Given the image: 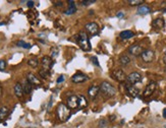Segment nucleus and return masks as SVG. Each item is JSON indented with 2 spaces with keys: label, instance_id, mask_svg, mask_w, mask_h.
<instances>
[{
  "label": "nucleus",
  "instance_id": "19",
  "mask_svg": "<svg viewBox=\"0 0 166 128\" xmlns=\"http://www.w3.org/2000/svg\"><path fill=\"white\" fill-rule=\"evenodd\" d=\"M119 37L122 39V40H128V39H131L134 37V33L131 32V30H122L119 34Z\"/></svg>",
  "mask_w": 166,
  "mask_h": 128
},
{
  "label": "nucleus",
  "instance_id": "8",
  "mask_svg": "<svg viewBox=\"0 0 166 128\" xmlns=\"http://www.w3.org/2000/svg\"><path fill=\"white\" fill-rule=\"evenodd\" d=\"M85 29L90 35H98L99 34V26L96 23H89L85 26Z\"/></svg>",
  "mask_w": 166,
  "mask_h": 128
},
{
  "label": "nucleus",
  "instance_id": "27",
  "mask_svg": "<svg viewBox=\"0 0 166 128\" xmlns=\"http://www.w3.org/2000/svg\"><path fill=\"white\" fill-rule=\"evenodd\" d=\"M39 74H40L41 77H43V78H48L49 77V70H46V69H41L40 71H39Z\"/></svg>",
  "mask_w": 166,
  "mask_h": 128
},
{
  "label": "nucleus",
  "instance_id": "11",
  "mask_svg": "<svg viewBox=\"0 0 166 128\" xmlns=\"http://www.w3.org/2000/svg\"><path fill=\"white\" fill-rule=\"evenodd\" d=\"M88 79H89V77L87 76L86 74L81 73V72L75 73V75H72V77H71V82L75 83H83V82H87Z\"/></svg>",
  "mask_w": 166,
  "mask_h": 128
},
{
  "label": "nucleus",
  "instance_id": "24",
  "mask_svg": "<svg viewBox=\"0 0 166 128\" xmlns=\"http://www.w3.org/2000/svg\"><path fill=\"white\" fill-rule=\"evenodd\" d=\"M28 64H29L30 66H32V67H37L39 65V60L37 58H31V59L28 60Z\"/></svg>",
  "mask_w": 166,
  "mask_h": 128
},
{
  "label": "nucleus",
  "instance_id": "34",
  "mask_svg": "<svg viewBox=\"0 0 166 128\" xmlns=\"http://www.w3.org/2000/svg\"><path fill=\"white\" fill-rule=\"evenodd\" d=\"M34 4H35V2H34V1H27V5H28V7L32 8V7L34 6Z\"/></svg>",
  "mask_w": 166,
  "mask_h": 128
},
{
  "label": "nucleus",
  "instance_id": "26",
  "mask_svg": "<svg viewBox=\"0 0 166 128\" xmlns=\"http://www.w3.org/2000/svg\"><path fill=\"white\" fill-rule=\"evenodd\" d=\"M128 5H131V6H137V5L139 4L144 3V1H143V0H128Z\"/></svg>",
  "mask_w": 166,
  "mask_h": 128
},
{
  "label": "nucleus",
  "instance_id": "35",
  "mask_svg": "<svg viewBox=\"0 0 166 128\" xmlns=\"http://www.w3.org/2000/svg\"><path fill=\"white\" fill-rule=\"evenodd\" d=\"M123 15H125V13H123L122 11H119V12H118L117 14H116V16H117L118 18H123Z\"/></svg>",
  "mask_w": 166,
  "mask_h": 128
},
{
  "label": "nucleus",
  "instance_id": "10",
  "mask_svg": "<svg viewBox=\"0 0 166 128\" xmlns=\"http://www.w3.org/2000/svg\"><path fill=\"white\" fill-rule=\"evenodd\" d=\"M128 52L131 53V55H134V56H141L142 53L144 52V49H143V47L139 45V44H134V45H131L128 48Z\"/></svg>",
  "mask_w": 166,
  "mask_h": 128
},
{
  "label": "nucleus",
  "instance_id": "16",
  "mask_svg": "<svg viewBox=\"0 0 166 128\" xmlns=\"http://www.w3.org/2000/svg\"><path fill=\"white\" fill-rule=\"evenodd\" d=\"M68 8L64 11V13H65L66 15H71V14H74V13L77 12V6H75V1H68Z\"/></svg>",
  "mask_w": 166,
  "mask_h": 128
},
{
  "label": "nucleus",
  "instance_id": "31",
  "mask_svg": "<svg viewBox=\"0 0 166 128\" xmlns=\"http://www.w3.org/2000/svg\"><path fill=\"white\" fill-rule=\"evenodd\" d=\"M95 0H88V1H81V4L83 5H90V4H92V3H95Z\"/></svg>",
  "mask_w": 166,
  "mask_h": 128
},
{
  "label": "nucleus",
  "instance_id": "7",
  "mask_svg": "<svg viewBox=\"0 0 166 128\" xmlns=\"http://www.w3.org/2000/svg\"><path fill=\"white\" fill-rule=\"evenodd\" d=\"M111 76L118 82H123L125 80H126V77H128L121 69H115V70H113L111 72Z\"/></svg>",
  "mask_w": 166,
  "mask_h": 128
},
{
  "label": "nucleus",
  "instance_id": "2",
  "mask_svg": "<svg viewBox=\"0 0 166 128\" xmlns=\"http://www.w3.org/2000/svg\"><path fill=\"white\" fill-rule=\"evenodd\" d=\"M56 112H57L58 119L61 122L67 121L70 118V116H71L70 109H69L68 107H67L66 105H64V104H59L58 107H57V111H56Z\"/></svg>",
  "mask_w": 166,
  "mask_h": 128
},
{
  "label": "nucleus",
  "instance_id": "5",
  "mask_svg": "<svg viewBox=\"0 0 166 128\" xmlns=\"http://www.w3.org/2000/svg\"><path fill=\"white\" fill-rule=\"evenodd\" d=\"M141 58H142V60L144 61V62L150 63L155 59V52L150 49L144 50V52H143L142 55H141Z\"/></svg>",
  "mask_w": 166,
  "mask_h": 128
},
{
  "label": "nucleus",
  "instance_id": "4",
  "mask_svg": "<svg viewBox=\"0 0 166 128\" xmlns=\"http://www.w3.org/2000/svg\"><path fill=\"white\" fill-rule=\"evenodd\" d=\"M66 106L69 109H77L78 107H80V96L70 94L66 100Z\"/></svg>",
  "mask_w": 166,
  "mask_h": 128
},
{
  "label": "nucleus",
  "instance_id": "22",
  "mask_svg": "<svg viewBox=\"0 0 166 128\" xmlns=\"http://www.w3.org/2000/svg\"><path fill=\"white\" fill-rule=\"evenodd\" d=\"M119 63H120V65H122V66L128 65V64L131 63V58H129L128 55H122V56L119 58Z\"/></svg>",
  "mask_w": 166,
  "mask_h": 128
},
{
  "label": "nucleus",
  "instance_id": "13",
  "mask_svg": "<svg viewBox=\"0 0 166 128\" xmlns=\"http://www.w3.org/2000/svg\"><path fill=\"white\" fill-rule=\"evenodd\" d=\"M99 91H100V87H97V85H92V87L90 88L89 91H88L89 97L92 100L96 99L97 96H98V94H99Z\"/></svg>",
  "mask_w": 166,
  "mask_h": 128
},
{
  "label": "nucleus",
  "instance_id": "21",
  "mask_svg": "<svg viewBox=\"0 0 166 128\" xmlns=\"http://www.w3.org/2000/svg\"><path fill=\"white\" fill-rule=\"evenodd\" d=\"M8 114H9V109L7 107L3 106V107L0 108V120H3V119L6 118Z\"/></svg>",
  "mask_w": 166,
  "mask_h": 128
},
{
  "label": "nucleus",
  "instance_id": "38",
  "mask_svg": "<svg viewBox=\"0 0 166 128\" xmlns=\"http://www.w3.org/2000/svg\"><path fill=\"white\" fill-rule=\"evenodd\" d=\"M163 61H164V63L166 64V56H164V57H163Z\"/></svg>",
  "mask_w": 166,
  "mask_h": 128
},
{
  "label": "nucleus",
  "instance_id": "15",
  "mask_svg": "<svg viewBox=\"0 0 166 128\" xmlns=\"http://www.w3.org/2000/svg\"><path fill=\"white\" fill-rule=\"evenodd\" d=\"M152 27H154V29L156 30H161L163 27H165V21L163 18H156L153 21V23H152Z\"/></svg>",
  "mask_w": 166,
  "mask_h": 128
},
{
  "label": "nucleus",
  "instance_id": "18",
  "mask_svg": "<svg viewBox=\"0 0 166 128\" xmlns=\"http://www.w3.org/2000/svg\"><path fill=\"white\" fill-rule=\"evenodd\" d=\"M27 80H28L29 82L32 83V85H41L40 79H39L38 77L36 76L35 74H33V73H28V75H27Z\"/></svg>",
  "mask_w": 166,
  "mask_h": 128
},
{
  "label": "nucleus",
  "instance_id": "12",
  "mask_svg": "<svg viewBox=\"0 0 166 128\" xmlns=\"http://www.w3.org/2000/svg\"><path fill=\"white\" fill-rule=\"evenodd\" d=\"M41 63H42V66H43L44 69H46V70H49V69L51 68L52 65H53L52 58L49 57V56H44L43 58H42Z\"/></svg>",
  "mask_w": 166,
  "mask_h": 128
},
{
  "label": "nucleus",
  "instance_id": "30",
  "mask_svg": "<svg viewBox=\"0 0 166 128\" xmlns=\"http://www.w3.org/2000/svg\"><path fill=\"white\" fill-rule=\"evenodd\" d=\"M91 60H92V62H93V64H95L96 66H98L99 67L100 66V64H99V62H98V59H97V57H91Z\"/></svg>",
  "mask_w": 166,
  "mask_h": 128
},
{
  "label": "nucleus",
  "instance_id": "39",
  "mask_svg": "<svg viewBox=\"0 0 166 128\" xmlns=\"http://www.w3.org/2000/svg\"><path fill=\"white\" fill-rule=\"evenodd\" d=\"M1 94H2V90H1V87H0V97H1Z\"/></svg>",
  "mask_w": 166,
  "mask_h": 128
},
{
  "label": "nucleus",
  "instance_id": "33",
  "mask_svg": "<svg viewBox=\"0 0 166 128\" xmlns=\"http://www.w3.org/2000/svg\"><path fill=\"white\" fill-rule=\"evenodd\" d=\"M52 58H54V57H56L57 56V53H58V51H57V49H52Z\"/></svg>",
  "mask_w": 166,
  "mask_h": 128
},
{
  "label": "nucleus",
  "instance_id": "20",
  "mask_svg": "<svg viewBox=\"0 0 166 128\" xmlns=\"http://www.w3.org/2000/svg\"><path fill=\"white\" fill-rule=\"evenodd\" d=\"M24 88H22V85H21L19 82L15 83V94L16 97H18V98H22V94H24Z\"/></svg>",
  "mask_w": 166,
  "mask_h": 128
},
{
  "label": "nucleus",
  "instance_id": "40",
  "mask_svg": "<svg viewBox=\"0 0 166 128\" xmlns=\"http://www.w3.org/2000/svg\"><path fill=\"white\" fill-rule=\"evenodd\" d=\"M164 56H166V47H165V49H164Z\"/></svg>",
  "mask_w": 166,
  "mask_h": 128
},
{
  "label": "nucleus",
  "instance_id": "6",
  "mask_svg": "<svg viewBox=\"0 0 166 128\" xmlns=\"http://www.w3.org/2000/svg\"><path fill=\"white\" fill-rule=\"evenodd\" d=\"M143 77L142 74L139 73V72H131V74H128V77H126V80L129 82V85H136V83H139L142 82Z\"/></svg>",
  "mask_w": 166,
  "mask_h": 128
},
{
  "label": "nucleus",
  "instance_id": "1",
  "mask_svg": "<svg viewBox=\"0 0 166 128\" xmlns=\"http://www.w3.org/2000/svg\"><path fill=\"white\" fill-rule=\"evenodd\" d=\"M78 45L80 46V48L84 51H91L92 46L90 43V39L88 35L85 32H81L78 36Z\"/></svg>",
  "mask_w": 166,
  "mask_h": 128
},
{
  "label": "nucleus",
  "instance_id": "29",
  "mask_svg": "<svg viewBox=\"0 0 166 128\" xmlns=\"http://www.w3.org/2000/svg\"><path fill=\"white\" fill-rule=\"evenodd\" d=\"M6 67V62L5 60H0V71H3Z\"/></svg>",
  "mask_w": 166,
  "mask_h": 128
},
{
  "label": "nucleus",
  "instance_id": "14",
  "mask_svg": "<svg viewBox=\"0 0 166 128\" xmlns=\"http://www.w3.org/2000/svg\"><path fill=\"white\" fill-rule=\"evenodd\" d=\"M126 91H128V94L131 97H133V98H137V97L139 96V93H140L139 90H138L136 87L131 85H126Z\"/></svg>",
  "mask_w": 166,
  "mask_h": 128
},
{
  "label": "nucleus",
  "instance_id": "44",
  "mask_svg": "<svg viewBox=\"0 0 166 128\" xmlns=\"http://www.w3.org/2000/svg\"><path fill=\"white\" fill-rule=\"evenodd\" d=\"M141 128H143V127H141Z\"/></svg>",
  "mask_w": 166,
  "mask_h": 128
},
{
  "label": "nucleus",
  "instance_id": "3",
  "mask_svg": "<svg viewBox=\"0 0 166 128\" xmlns=\"http://www.w3.org/2000/svg\"><path fill=\"white\" fill-rule=\"evenodd\" d=\"M100 91L106 98H111V97H114L115 94H116V88L108 82H103L100 85Z\"/></svg>",
  "mask_w": 166,
  "mask_h": 128
},
{
  "label": "nucleus",
  "instance_id": "43",
  "mask_svg": "<svg viewBox=\"0 0 166 128\" xmlns=\"http://www.w3.org/2000/svg\"><path fill=\"white\" fill-rule=\"evenodd\" d=\"M165 128H166V125H165Z\"/></svg>",
  "mask_w": 166,
  "mask_h": 128
},
{
  "label": "nucleus",
  "instance_id": "25",
  "mask_svg": "<svg viewBox=\"0 0 166 128\" xmlns=\"http://www.w3.org/2000/svg\"><path fill=\"white\" fill-rule=\"evenodd\" d=\"M16 46L22 47V48H24V49H30L31 47H32L31 44L26 43V42H24V41H18V43H16Z\"/></svg>",
  "mask_w": 166,
  "mask_h": 128
},
{
  "label": "nucleus",
  "instance_id": "9",
  "mask_svg": "<svg viewBox=\"0 0 166 128\" xmlns=\"http://www.w3.org/2000/svg\"><path fill=\"white\" fill-rule=\"evenodd\" d=\"M156 88H157V83L155 82H149V85H147V88H146V90L144 91V97H145V98L151 97L152 94L155 93Z\"/></svg>",
  "mask_w": 166,
  "mask_h": 128
},
{
  "label": "nucleus",
  "instance_id": "37",
  "mask_svg": "<svg viewBox=\"0 0 166 128\" xmlns=\"http://www.w3.org/2000/svg\"><path fill=\"white\" fill-rule=\"evenodd\" d=\"M163 117H164V118L166 119V108H165V109H163Z\"/></svg>",
  "mask_w": 166,
  "mask_h": 128
},
{
  "label": "nucleus",
  "instance_id": "23",
  "mask_svg": "<svg viewBox=\"0 0 166 128\" xmlns=\"http://www.w3.org/2000/svg\"><path fill=\"white\" fill-rule=\"evenodd\" d=\"M22 88H24V91H25V94H30L31 91H32V83L29 82L28 80H26L24 83V85H22Z\"/></svg>",
  "mask_w": 166,
  "mask_h": 128
},
{
  "label": "nucleus",
  "instance_id": "41",
  "mask_svg": "<svg viewBox=\"0 0 166 128\" xmlns=\"http://www.w3.org/2000/svg\"><path fill=\"white\" fill-rule=\"evenodd\" d=\"M164 71L166 72V66H165V67H164Z\"/></svg>",
  "mask_w": 166,
  "mask_h": 128
},
{
  "label": "nucleus",
  "instance_id": "17",
  "mask_svg": "<svg viewBox=\"0 0 166 128\" xmlns=\"http://www.w3.org/2000/svg\"><path fill=\"white\" fill-rule=\"evenodd\" d=\"M150 12H151V8L149 7L148 5H140V6L138 7V14L145 15Z\"/></svg>",
  "mask_w": 166,
  "mask_h": 128
},
{
  "label": "nucleus",
  "instance_id": "32",
  "mask_svg": "<svg viewBox=\"0 0 166 128\" xmlns=\"http://www.w3.org/2000/svg\"><path fill=\"white\" fill-rule=\"evenodd\" d=\"M64 79H65V77H64V75H60L57 78V83H61L64 82Z\"/></svg>",
  "mask_w": 166,
  "mask_h": 128
},
{
  "label": "nucleus",
  "instance_id": "28",
  "mask_svg": "<svg viewBox=\"0 0 166 128\" xmlns=\"http://www.w3.org/2000/svg\"><path fill=\"white\" fill-rule=\"evenodd\" d=\"M108 125V122L107 120H106L105 118H102V119H100L99 120V126L102 128V127H106Z\"/></svg>",
  "mask_w": 166,
  "mask_h": 128
},
{
  "label": "nucleus",
  "instance_id": "42",
  "mask_svg": "<svg viewBox=\"0 0 166 128\" xmlns=\"http://www.w3.org/2000/svg\"><path fill=\"white\" fill-rule=\"evenodd\" d=\"M2 24H0V26H2Z\"/></svg>",
  "mask_w": 166,
  "mask_h": 128
},
{
  "label": "nucleus",
  "instance_id": "36",
  "mask_svg": "<svg viewBox=\"0 0 166 128\" xmlns=\"http://www.w3.org/2000/svg\"><path fill=\"white\" fill-rule=\"evenodd\" d=\"M55 5H56V6H62V5H63V2H61V1L55 2Z\"/></svg>",
  "mask_w": 166,
  "mask_h": 128
}]
</instances>
